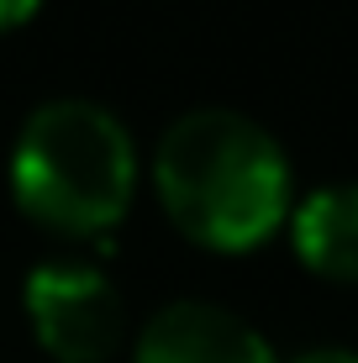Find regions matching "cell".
<instances>
[{"label":"cell","mask_w":358,"mask_h":363,"mask_svg":"<svg viewBox=\"0 0 358 363\" xmlns=\"http://www.w3.org/2000/svg\"><path fill=\"white\" fill-rule=\"evenodd\" d=\"M153 184L184 237L248 253L290 221V158L253 116L201 106L169 121L153 147Z\"/></svg>","instance_id":"obj_1"},{"label":"cell","mask_w":358,"mask_h":363,"mask_svg":"<svg viewBox=\"0 0 358 363\" xmlns=\"http://www.w3.org/2000/svg\"><path fill=\"white\" fill-rule=\"evenodd\" d=\"M138 190V147L111 106L64 95L43 100L11 147V200L69 237L111 232Z\"/></svg>","instance_id":"obj_2"},{"label":"cell","mask_w":358,"mask_h":363,"mask_svg":"<svg viewBox=\"0 0 358 363\" xmlns=\"http://www.w3.org/2000/svg\"><path fill=\"white\" fill-rule=\"evenodd\" d=\"M21 306L43 353L58 363H106L127 337V306L95 264H37Z\"/></svg>","instance_id":"obj_3"},{"label":"cell","mask_w":358,"mask_h":363,"mask_svg":"<svg viewBox=\"0 0 358 363\" xmlns=\"http://www.w3.org/2000/svg\"><path fill=\"white\" fill-rule=\"evenodd\" d=\"M138 363H274V347L216 300H174L138 332Z\"/></svg>","instance_id":"obj_4"},{"label":"cell","mask_w":358,"mask_h":363,"mask_svg":"<svg viewBox=\"0 0 358 363\" xmlns=\"http://www.w3.org/2000/svg\"><path fill=\"white\" fill-rule=\"evenodd\" d=\"M290 242L322 279L358 284V184H322L290 211Z\"/></svg>","instance_id":"obj_5"},{"label":"cell","mask_w":358,"mask_h":363,"mask_svg":"<svg viewBox=\"0 0 358 363\" xmlns=\"http://www.w3.org/2000/svg\"><path fill=\"white\" fill-rule=\"evenodd\" d=\"M37 6H43V0H0V32L21 27V21H27Z\"/></svg>","instance_id":"obj_6"},{"label":"cell","mask_w":358,"mask_h":363,"mask_svg":"<svg viewBox=\"0 0 358 363\" xmlns=\"http://www.w3.org/2000/svg\"><path fill=\"white\" fill-rule=\"evenodd\" d=\"M295 363H358L353 347H311V353H301Z\"/></svg>","instance_id":"obj_7"}]
</instances>
